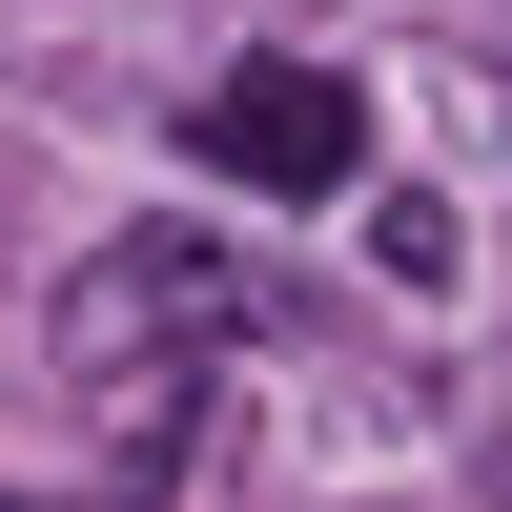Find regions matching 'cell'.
I'll return each mask as SVG.
<instances>
[{"mask_svg":"<svg viewBox=\"0 0 512 512\" xmlns=\"http://www.w3.org/2000/svg\"><path fill=\"white\" fill-rule=\"evenodd\" d=\"M369 246H390L410 287H451V205H431V185H390V205H369Z\"/></svg>","mask_w":512,"mask_h":512,"instance_id":"2","label":"cell"},{"mask_svg":"<svg viewBox=\"0 0 512 512\" xmlns=\"http://www.w3.org/2000/svg\"><path fill=\"white\" fill-rule=\"evenodd\" d=\"M185 144L226 185H267V205H328V185H369V82L349 62H246V82H205Z\"/></svg>","mask_w":512,"mask_h":512,"instance_id":"1","label":"cell"}]
</instances>
